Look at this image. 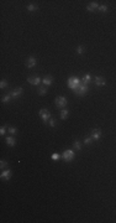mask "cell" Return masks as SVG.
<instances>
[{
    "instance_id": "6",
    "label": "cell",
    "mask_w": 116,
    "mask_h": 223,
    "mask_svg": "<svg viewBox=\"0 0 116 223\" xmlns=\"http://www.w3.org/2000/svg\"><path fill=\"white\" fill-rule=\"evenodd\" d=\"M90 136H91V139H93L94 141H98V140L101 138V130H100L99 128H94V129H91Z\"/></svg>"
},
{
    "instance_id": "9",
    "label": "cell",
    "mask_w": 116,
    "mask_h": 223,
    "mask_svg": "<svg viewBox=\"0 0 116 223\" xmlns=\"http://www.w3.org/2000/svg\"><path fill=\"white\" fill-rule=\"evenodd\" d=\"M36 65H37V59L35 58L33 56H30L29 58L26 59V62H25V66H26L27 68H33Z\"/></svg>"
},
{
    "instance_id": "4",
    "label": "cell",
    "mask_w": 116,
    "mask_h": 223,
    "mask_svg": "<svg viewBox=\"0 0 116 223\" xmlns=\"http://www.w3.org/2000/svg\"><path fill=\"white\" fill-rule=\"evenodd\" d=\"M38 113H40V117H41V119L43 120V123H44V124H47V123H48V120L51 119V113L48 112V109H47V108H42Z\"/></svg>"
},
{
    "instance_id": "23",
    "label": "cell",
    "mask_w": 116,
    "mask_h": 223,
    "mask_svg": "<svg viewBox=\"0 0 116 223\" xmlns=\"http://www.w3.org/2000/svg\"><path fill=\"white\" fill-rule=\"evenodd\" d=\"M8 132L11 134V135H15V134L17 133V129L14 128V126H9V128H8Z\"/></svg>"
},
{
    "instance_id": "20",
    "label": "cell",
    "mask_w": 116,
    "mask_h": 223,
    "mask_svg": "<svg viewBox=\"0 0 116 223\" xmlns=\"http://www.w3.org/2000/svg\"><path fill=\"white\" fill-rule=\"evenodd\" d=\"M37 9H38V6L35 5V4H30V5H27V10H29V11H36Z\"/></svg>"
},
{
    "instance_id": "21",
    "label": "cell",
    "mask_w": 116,
    "mask_h": 223,
    "mask_svg": "<svg viewBox=\"0 0 116 223\" xmlns=\"http://www.w3.org/2000/svg\"><path fill=\"white\" fill-rule=\"evenodd\" d=\"M84 50H85L84 46H78V47H77V53H78V55H83V53H84Z\"/></svg>"
},
{
    "instance_id": "25",
    "label": "cell",
    "mask_w": 116,
    "mask_h": 223,
    "mask_svg": "<svg viewBox=\"0 0 116 223\" xmlns=\"http://www.w3.org/2000/svg\"><path fill=\"white\" fill-rule=\"evenodd\" d=\"M101 13H106L107 11V5H99V8H98Z\"/></svg>"
},
{
    "instance_id": "16",
    "label": "cell",
    "mask_w": 116,
    "mask_h": 223,
    "mask_svg": "<svg viewBox=\"0 0 116 223\" xmlns=\"http://www.w3.org/2000/svg\"><path fill=\"white\" fill-rule=\"evenodd\" d=\"M90 81H91V76H90L89 73L84 74V76H83V78H82V82H83V83H85V84H88Z\"/></svg>"
},
{
    "instance_id": "10",
    "label": "cell",
    "mask_w": 116,
    "mask_h": 223,
    "mask_svg": "<svg viewBox=\"0 0 116 223\" xmlns=\"http://www.w3.org/2000/svg\"><path fill=\"white\" fill-rule=\"evenodd\" d=\"M27 82H29L30 84H32V86H38V84L42 82V79H41L40 77H29V78H27Z\"/></svg>"
},
{
    "instance_id": "8",
    "label": "cell",
    "mask_w": 116,
    "mask_h": 223,
    "mask_svg": "<svg viewBox=\"0 0 116 223\" xmlns=\"http://www.w3.org/2000/svg\"><path fill=\"white\" fill-rule=\"evenodd\" d=\"M22 93H24V88H22V87H17V88L13 89V90L10 92V95H11L14 99H16V98L21 97V95H22Z\"/></svg>"
},
{
    "instance_id": "26",
    "label": "cell",
    "mask_w": 116,
    "mask_h": 223,
    "mask_svg": "<svg viewBox=\"0 0 116 223\" xmlns=\"http://www.w3.org/2000/svg\"><path fill=\"white\" fill-rule=\"evenodd\" d=\"M6 166H8V161H5V160H1V161H0V169H1V170H5Z\"/></svg>"
},
{
    "instance_id": "19",
    "label": "cell",
    "mask_w": 116,
    "mask_h": 223,
    "mask_svg": "<svg viewBox=\"0 0 116 223\" xmlns=\"http://www.w3.org/2000/svg\"><path fill=\"white\" fill-rule=\"evenodd\" d=\"M11 98H13V97H11V95H10V93H9V94H6V95H4L1 101H3V103H10V101H11Z\"/></svg>"
},
{
    "instance_id": "11",
    "label": "cell",
    "mask_w": 116,
    "mask_h": 223,
    "mask_svg": "<svg viewBox=\"0 0 116 223\" xmlns=\"http://www.w3.org/2000/svg\"><path fill=\"white\" fill-rule=\"evenodd\" d=\"M95 83H96V86H99V87H102V86H106V79L101 77V76H96L95 77Z\"/></svg>"
},
{
    "instance_id": "14",
    "label": "cell",
    "mask_w": 116,
    "mask_h": 223,
    "mask_svg": "<svg viewBox=\"0 0 116 223\" xmlns=\"http://www.w3.org/2000/svg\"><path fill=\"white\" fill-rule=\"evenodd\" d=\"M5 141H6V144L9 146H15V144H16V139H15L14 136H6Z\"/></svg>"
},
{
    "instance_id": "27",
    "label": "cell",
    "mask_w": 116,
    "mask_h": 223,
    "mask_svg": "<svg viewBox=\"0 0 116 223\" xmlns=\"http://www.w3.org/2000/svg\"><path fill=\"white\" fill-rule=\"evenodd\" d=\"M51 157H52V160H59L62 156H61L59 154H57V152H54V154H52V156H51Z\"/></svg>"
},
{
    "instance_id": "5",
    "label": "cell",
    "mask_w": 116,
    "mask_h": 223,
    "mask_svg": "<svg viewBox=\"0 0 116 223\" xmlns=\"http://www.w3.org/2000/svg\"><path fill=\"white\" fill-rule=\"evenodd\" d=\"M67 98L66 97H63V95H59L56 98V107L59 108V109H62V108H64L66 105H67Z\"/></svg>"
},
{
    "instance_id": "13",
    "label": "cell",
    "mask_w": 116,
    "mask_h": 223,
    "mask_svg": "<svg viewBox=\"0 0 116 223\" xmlns=\"http://www.w3.org/2000/svg\"><path fill=\"white\" fill-rule=\"evenodd\" d=\"M96 8H99V4H98L96 1H91V3H90V4H89V5L87 6V10L91 13V11H94Z\"/></svg>"
},
{
    "instance_id": "1",
    "label": "cell",
    "mask_w": 116,
    "mask_h": 223,
    "mask_svg": "<svg viewBox=\"0 0 116 223\" xmlns=\"http://www.w3.org/2000/svg\"><path fill=\"white\" fill-rule=\"evenodd\" d=\"M82 83V81L78 78V77H71V78H68V81H67V84H68V87L73 90H75V89L79 87V84Z\"/></svg>"
},
{
    "instance_id": "12",
    "label": "cell",
    "mask_w": 116,
    "mask_h": 223,
    "mask_svg": "<svg viewBox=\"0 0 116 223\" xmlns=\"http://www.w3.org/2000/svg\"><path fill=\"white\" fill-rule=\"evenodd\" d=\"M42 83H43V86H46V87L51 86V84L53 83V77H52V76H46L43 79H42Z\"/></svg>"
},
{
    "instance_id": "18",
    "label": "cell",
    "mask_w": 116,
    "mask_h": 223,
    "mask_svg": "<svg viewBox=\"0 0 116 223\" xmlns=\"http://www.w3.org/2000/svg\"><path fill=\"white\" fill-rule=\"evenodd\" d=\"M37 93H38L40 95H44V94H47V87H46V86L40 87V88H38V90H37Z\"/></svg>"
},
{
    "instance_id": "29",
    "label": "cell",
    "mask_w": 116,
    "mask_h": 223,
    "mask_svg": "<svg viewBox=\"0 0 116 223\" xmlns=\"http://www.w3.org/2000/svg\"><path fill=\"white\" fill-rule=\"evenodd\" d=\"M5 133H6V126H1L0 128V135H5Z\"/></svg>"
},
{
    "instance_id": "22",
    "label": "cell",
    "mask_w": 116,
    "mask_h": 223,
    "mask_svg": "<svg viewBox=\"0 0 116 223\" xmlns=\"http://www.w3.org/2000/svg\"><path fill=\"white\" fill-rule=\"evenodd\" d=\"M6 87H8V81L6 79H1L0 81V88L4 89V88H6Z\"/></svg>"
},
{
    "instance_id": "2",
    "label": "cell",
    "mask_w": 116,
    "mask_h": 223,
    "mask_svg": "<svg viewBox=\"0 0 116 223\" xmlns=\"http://www.w3.org/2000/svg\"><path fill=\"white\" fill-rule=\"evenodd\" d=\"M74 156H75V152H74V150H71V149L63 151V154H62V159L64 161H67V163H71L74 159Z\"/></svg>"
},
{
    "instance_id": "24",
    "label": "cell",
    "mask_w": 116,
    "mask_h": 223,
    "mask_svg": "<svg viewBox=\"0 0 116 223\" xmlns=\"http://www.w3.org/2000/svg\"><path fill=\"white\" fill-rule=\"evenodd\" d=\"M93 141H94V140L91 139V136H87V138L84 139V144H85V145H90Z\"/></svg>"
},
{
    "instance_id": "17",
    "label": "cell",
    "mask_w": 116,
    "mask_h": 223,
    "mask_svg": "<svg viewBox=\"0 0 116 223\" xmlns=\"http://www.w3.org/2000/svg\"><path fill=\"white\" fill-rule=\"evenodd\" d=\"M73 148H74V150H77V151H80V150H82V144H80V141H79V140H75L74 144H73Z\"/></svg>"
},
{
    "instance_id": "15",
    "label": "cell",
    "mask_w": 116,
    "mask_h": 223,
    "mask_svg": "<svg viewBox=\"0 0 116 223\" xmlns=\"http://www.w3.org/2000/svg\"><path fill=\"white\" fill-rule=\"evenodd\" d=\"M68 115H69V112H68V109H62L61 110V119H67L68 118Z\"/></svg>"
},
{
    "instance_id": "7",
    "label": "cell",
    "mask_w": 116,
    "mask_h": 223,
    "mask_svg": "<svg viewBox=\"0 0 116 223\" xmlns=\"http://www.w3.org/2000/svg\"><path fill=\"white\" fill-rule=\"evenodd\" d=\"M11 175H13L11 170L5 169V170H3V171H1V174H0V178H1V180H4V181H9V180L11 178Z\"/></svg>"
},
{
    "instance_id": "3",
    "label": "cell",
    "mask_w": 116,
    "mask_h": 223,
    "mask_svg": "<svg viewBox=\"0 0 116 223\" xmlns=\"http://www.w3.org/2000/svg\"><path fill=\"white\" fill-rule=\"evenodd\" d=\"M88 90H89V87H88V84H85V83H80L79 84V87L75 89L74 92H75V94L77 95H84V94H87L88 93Z\"/></svg>"
},
{
    "instance_id": "28",
    "label": "cell",
    "mask_w": 116,
    "mask_h": 223,
    "mask_svg": "<svg viewBox=\"0 0 116 223\" xmlns=\"http://www.w3.org/2000/svg\"><path fill=\"white\" fill-rule=\"evenodd\" d=\"M48 125H49V126H52V128H54V126H56V120L51 118L49 120H48Z\"/></svg>"
}]
</instances>
